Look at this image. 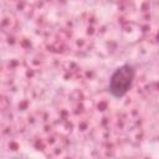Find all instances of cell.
<instances>
[{
	"label": "cell",
	"instance_id": "obj_1",
	"mask_svg": "<svg viewBox=\"0 0 159 159\" xmlns=\"http://www.w3.org/2000/svg\"><path fill=\"white\" fill-rule=\"evenodd\" d=\"M135 76V70L130 63H123L117 67L108 82V91L114 98H120L127 94L129 88L132 87L133 80Z\"/></svg>",
	"mask_w": 159,
	"mask_h": 159
}]
</instances>
